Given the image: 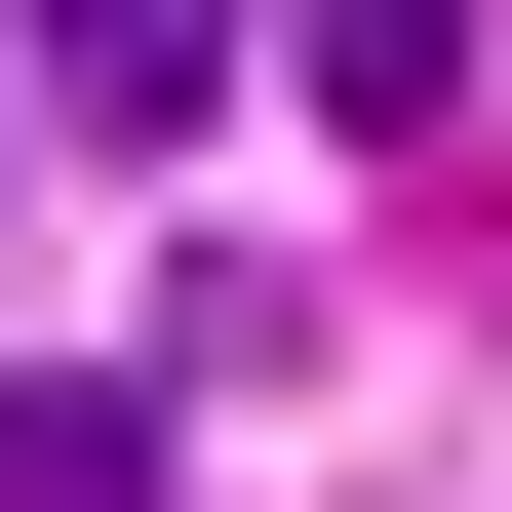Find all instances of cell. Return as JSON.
Returning <instances> with one entry per match:
<instances>
[{"label": "cell", "instance_id": "obj_1", "mask_svg": "<svg viewBox=\"0 0 512 512\" xmlns=\"http://www.w3.org/2000/svg\"><path fill=\"white\" fill-rule=\"evenodd\" d=\"M40 119H119V158H197V119H237V0H40Z\"/></svg>", "mask_w": 512, "mask_h": 512}, {"label": "cell", "instance_id": "obj_2", "mask_svg": "<svg viewBox=\"0 0 512 512\" xmlns=\"http://www.w3.org/2000/svg\"><path fill=\"white\" fill-rule=\"evenodd\" d=\"M316 119H355V158H434V119H473V0H316Z\"/></svg>", "mask_w": 512, "mask_h": 512}, {"label": "cell", "instance_id": "obj_3", "mask_svg": "<svg viewBox=\"0 0 512 512\" xmlns=\"http://www.w3.org/2000/svg\"><path fill=\"white\" fill-rule=\"evenodd\" d=\"M0 512H158V355H79V394H0Z\"/></svg>", "mask_w": 512, "mask_h": 512}]
</instances>
